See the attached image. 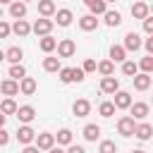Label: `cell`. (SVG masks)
<instances>
[{
  "instance_id": "4fadbf2b",
  "label": "cell",
  "mask_w": 153,
  "mask_h": 153,
  "mask_svg": "<svg viewBox=\"0 0 153 153\" xmlns=\"http://www.w3.org/2000/svg\"><path fill=\"white\" fill-rule=\"evenodd\" d=\"M72 112H74L76 117H86V115L91 112V103H88L86 98H79V100H74V105H72Z\"/></svg>"
},
{
  "instance_id": "3957f363",
  "label": "cell",
  "mask_w": 153,
  "mask_h": 153,
  "mask_svg": "<svg viewBox=\"0 0 153 153\" xmlns=\"http://www.w3.org/2000/svg\"><path fill=\"white\" fill-rule=\"evenodd\" d=\"M36 136H38V134H36L29 124H22V127L17 129V141L24 143V146H31V141H36Z\"/></svg>"
},
{
  "instance_id": "1f68e13d",
  "label": "cell",
  "mask_w": 153,
  "mask_h": 153,
  "mask_svg": "<svg viewBox=\"0 0 153 153\" xmlns=\"http://www.w3.org/2000/svg\"><path fill=\"white\" fill-rule=\"evenodd\" d=\"M55 136H57V146H72V131L69 129H60Z\"/></svg>"
},
{
  "instance_id": "484cf974",
  "label": "cell",
  "mask_w": 153,
  "mask_h": 153,
  "mask_svg": "<svg viewBox=\"0 0 153 153\" xmlns=\"http://www.w3.org/2000/svg\"><path fill=\"white\" fill-rule=\"evenodd\" d=\"M0 110H2V115H17L19 112V105L14 103V98H5L2 105H0Z\"/></svg>"
},
{
  "instance_id": "7402d4cb",
  "label": "cell",
  "mask_w": 153,
  "mask_h": 153,
  "mask_svg": "<svg viewBox=\"0 0 153 153\" xmlns=\"http://www.w3.org/2000/svg\"><path fill=\"white\" fill-rule=\"evenodd\" d=\"M110 60L112 62H127V48L124 45H112L110 48Z\"/></svg>"
},
{
  "instance_id": "60d3db41",
  "label": "cell",
  "mask_w": 153,
  "mask_h": 153,
  "mask_svg": "<svg viewBox=\"0 0 153 153\" xmlns=\"http://www.w3.org/2000/svg\"><path fill=\"white\" fill-rule=\"evenodd\" d=\"M84 74H86V72H84V67H74V81H76V84H79V81H84Z\"/></svg>"
},
{
  "instance_id": "d590c367",
  "label": "cell",
  "mask_w": 153,
  "mask_h": 153,
  "mask_svg": "<svg viewBox=\"0 0 153 153\" xmlns=\"http://www.w3.org/2000/svg\"><path fill=\"white\" fill-rule=\"evenodd\" d=\"M88 10H91V14H105V12H108V2H105V0H98V2H93Z\"/></svg>"
},
{
  "instance_id": "f1b7e54d",
  "label": "cell",
  "mask_w": 153,
  "mask_h": 153,
  "mask_svg": "<svg viewBox=\"0 0 153 153\" xmlns=\"http://www.w3.org/2000/svg\"><path fill=\"white\" fill-rule=\"evenodd\" d=\"M43 69L45 72H60L62 67H60V57H45L43 60Z\"/></svg>"
},
{
  "instance_id": "db71d44e",
  "label": "cell",
  "mask_w": 153,
  "mask_h": 153,
  "mask_svg": "<svg viewBox=\"0 0 153 153\" xmlns=\"http://www.w3.org/2000/svg\"><path fill=\"white\" fill-rule=\"evenodd\" d=\"M151 76H153V74H151Z\"/></svg>"
},
{
  "instance_id": "bcb514c9",
  "label": "cell",
  "mask_w": 153,
  "mask_h": 153,
  "mask_svg": "<svg viewBox=\"0 0 153 153\" xmlns=\"http://www.w3.org/2000/svg\"><path fill=\"white\" fill-rule=\"evenodd\" d=\"M48 153H65V151H62V148H60V146H55V148H50V151H48Z\"/></svg>"
},
{
  "instance_id": "74e56055",
  "label": "cell",
  "mask_w": 153,
  "mask_h": 153,
  "mask_svg": "<svg viewBox=\"0 0 153 153\" xmlns=\"http://www.w3.org/2000/svg\"><path fill=\"white\" fill-rule=\"evenodd\" d=\"M98 69V65H96V60L93 57H88L86 62H84V72H96Z\"/></svg>"
},
{
  "instance_id": "f546056e",
  "label": "cell",
  "mask_w": 153,
  "mask_h": 153,
  "mask_svg": "<svg viewBox=\"0 0 153 153\" xmlns=\"http://www.w3.org/2000/svg\"><path fill=\"white\" fill-rule=\"evenodd\" d=\"M98 72H100L103 76H112V72H115V62H112V60H103V62H98Z\"/></svg>"
},
{
  "instance_id": "5bb4252c",
  "label": "cell",
  "mask_w": 153,
  "mask_h": 153,
  "mask_svg": "<svg viewBox=\"0 0 153 153\" xmlns=\"http://www.w3.org/2000/svg\"><path fill=\"white\" fill-rule=\"evenodd\" d=\"M148 110H151L148 103H134V105L129 108V112H131L134 120H146V117H148Z\"/></svg>"
},
{
  "instance_id": "ba28073f",
  "label": "cell",
  "mask_w": 153,
  "mask_h": 153,
  "mask_svg": "<svg viewBox=\"0 0 153 153\" xmlns=\"http://www.w3.org/2000/svg\"><path fill=\"white\" fill-rule=\"evenodd\" d=\"M131 81H134V88H136V91H148L151 84H153V76L146 74V72H141V74H136Z\"/></svg>"
},
{
  "instance_id": "44dd1931",
  "label": "cell",
  "mask_w": 153,
  "mask_h": 153,
  "mask_svg": "<svg viewBox=\"0 0 153 153\" xmlns=\"http://www.w3.org/2000/svg\"><path fill=\"white\" fill-rule=\"evenodd\" d=\"M55 19H57V24H60V26H69V24H72V19H74V14H72V10L62 7V10H57Z\"/></svg>"
},
{
  "instance_id": "d4e9b609",
  "label": "cell",
  "mask_w": 153,
  "mask_h": 153,
  "mask_svg": "<svg viewBox=\"0 0 153 153\" xmlns=\"http://www.w3.org/2000/svg\"><path fill=\"white\" fill-rule=\"evenodd\" d=\"M38 48H41L43 53H53V50L57 48V41H55L53 36H43V38L38 41Z\"/></svg>"
},
{
  "instance_id": "8fae6325",
  "label": "cell",
  "mask_w": 153,
  "mask_h": 153,
  "mask_svg": "<svg viewBox=\"0 0 153 153\" xmlns=\"http://www.w3.org/2000/svg\"><path fill=\"white\" fill-rule=\"evenodd\" d=\"M100 91H103V93H112V96H115V93L120 91V81H117L115 76H103V79H100Z\"/></svg>"
},
{
  "instance_id": "52a82bcc",
  "label": "cell",
  "mask_w": 153,
  "mask_h": 153,
  "mask_svg": "<svg viewBox=\"0 0 153 153\" xmlns=\"http://www.w3.org/2000/svg\"><path fill=\"white\" fill-rule=\"evenodd\" d=\"M131 17L134 19H148L151 17V5H146V2H134L131 5Z\"/></svg>"
},
{
  "instance_id": "30bf717a",
  "label": "cell",
  "mask_w": 153,
  "mask_h": 153,
  "mask_svg": "<svg viewBox=\"0 0 153 153\" xmlns=\"http://www.w3.org/2000/svg\"><path fill=\"white\" fill-rule=\"evenodd\" d=\"M112 103L117 105V110H129V108L134 105V103H131V93H127V91H117Z\"/></svg>"
},
{
  "instance_id": "c3c4849f",
  "label": "cell",
  "mask_w": 153,
  "mask_h": 153,
  "mask_svg": "<svg viewBox=\"0 0 153 153\" xmlns=\"http://www.w3.org/2000/svg\"><path fill=\"white\" fill-rule=\"evenodd\" d=\"M0 2H5V5H12V2H14V0H0Z\"/></svg>"
},
{
  "instance_id": "8992f818",
  "label": "cell",
  "mask_w": 153,
  "mask_h": 153,
  "mask_svg": "<svg viewBox=\"0 0 153 153\" xmlns=\"http://www.w3.org/2000/svg\"><path fill=\"white\" fill-rule=\"evenodd\" d=\"M141 45H143V41H141V36H139L136 31H129V33L124 36V48H127V53H131V50L136 53Z\"/></svg>"
},
{
  "instance_id": "7a4b0ae2",
  "label": "cell",
  "mask_w": 153,
  "mask_h": 153,
  "mask_svg": "<svg viewBox=\"0 0 153 153\" xmlns=\"http://www.w3.org/2000/svg\"><path fill=\"white\" fill-rule=\"evenodd\" d=\"M53 19H48V17H41V19H36V24H33V33L36 36H50V31H53Z\"/></svg>"
},
{
  "instance_id": "836d02e7",
  "label": "cell",
  "mask_w": 153,
  "mask_h": 153,
  "mask_svg": "<svg viewBox=\"0 0 153 153\" xmlns=\"http://www.w3.org/2000/svg\"><path fill=\"white\" fill-rule=\"evenodd\" d=\"M60 81L62 84H72L74 81V67H62L60 69Z\"/></svg>"
},
{
  "instance_id": "5b68a950",
  "label": "cell",
  "mask_w": 153,
  "mask_h": 153,
  "mask_svg": "<svg viewBox=\"0 0 153 153\" xmlns=\"http://www.w3.org/2000/svg\"><path fill=\"white\" fill-rule=\"evenodd\" d=\"M76 53V43L72 41V38H62L60 43H57V55L60 57H72Z\"/></svg>"
},
{
  "instance_id": "603a6c76",
  "label": "cell",
  "mask_w": 153,
  "mask_h": 153,
  "mask_svg": "<svg viewBox=\"0 0 153 153\" xmlns=\"http://www.w3.org/2000/svg\"><path fill=\"white\" fill-rule=\"evenodd\" d=\"M19 84H22V93L24 96H33L36 93V79L33 76H24Z\"/></svg>"
},
{
  "instance_id": "4316f807",
  "label": "cell",
  "mask_w": 153,
  "mask_h": 153,
  "mask_svg": "<svg viewBox=\"0 0 153 153\" xmlns=\"http://www.w3.org/2000/svg\"><path fill=\"white\" fill-rule=\"evenodd\" d=\"M115 110H117V105H115L112 100H103V103L98 105V112H100V117H112V115H115Z\"/></svg>"
},
{
  "instance_id": "8d00e7d4",
  "label": "cell",
  "mask_w": 153,
  "mask_h": 153,
  "mask_svg": "<svg viewBox=\"0 0 153 153\" xmlns=\"http://www.w3.org/2000/svg\"><path fill=\"white\" fill-rule=\"evenodd\" d=\"M98 153H117V146H115V141H100V146H98Z\"/></svg>"
},
{
  "instance_id": "7bdbcfd3",
  "label": "cell",
  "mask_w": 153,
  "mask_h": 153,
  "mask_svg": "<svg viewBox=\"0 0 153 153\" xmlns=\"http://www.w3.org/2000/svg\"><path fill=\"white\" fill-rule=\"evenodd\" d=\"M67 153H86V151H84V146H76V143H72V146L67 148Z\"/></svg>"
},
{
  "instance_id": "2e32d148",
  "label": "cell",
  "mask_w": 153,
  "mask_h": 153,
  "mask_svg": "<svg viewBox=\"0 0 153 153\" xmlns=\"http://www.w3.org/2000/svg\"><path fill=\"white\" fill-rule=\"evenodd\" d=\"M10 17H14V22H17V19H24V17H26V2L14 0V2L10 5Z\"/></svg>"
},
{
  "instance_id": "cb8c5ba5",
  "label": "cell",
  "mask_w": 153,
  "mask_h": 153,
  "mask_svg": "<svg viewBox=\"0 0 153 153\" xmlns=\"http://www.w3.org/2000/svg\"><path fill=\"white\" fill-rule=\"evenodd\" d=\"M103 17H105V24H108V26H120V24H122V14H120L117 10H108Z\"/></svg>"
},
{
  "instance_id": "b9f144b4",
  "label": "cell",
  "mask_w": 153,
  "mask_h": 153,
  "mask_svg": "<svg viewBox=\"0 0 153 153\" xmlns=\"http://www.w3.org/2000/svg\"><path fill=\"white\" fill-rule=\"evenodd\" d=\"M143 48L148 50V55H153V36H148V38L143 41Z\"/></svg>"
},
{
  "instance_id": "f35d334b",
  "label": "cell",
  "mask_w": 153,
  "mask_h": 153,
  "mask_svg": "<svg viewBox=\"0 0 153 153\" xmlns=\"http://www.w3.org/2000/svg\"><path fill=\"white\" fill-rule=\"evenodd\" d=\"M143 31H146L148 36H153V14H151L148 19H143Z\"/></svg>"
},
{
  "instance_id": "f5cc1de1",
  "label": "cell",
  "mask_w": 153,
  "mask_h": 153,
  "mask_svg": "<svg viewBox=\"0 0 153 153\" xmlns=\"http://www.w3.org/2000/svg\"><path fill=\"white\" fill-rule=\"evenodd\" d=\"M22 2H29V0H22Z\"/></svg>"
},
{
  "instance_id": "681fc988",
  "label": "cell",
  "mask_w": 153,
  "mask_h": 153,
  "mask_svg": "<svg viewBox=\"0 0 153 153\" xmlns=\"http://www.w3.org/2000/svg\"><path fill=\"white\" fill-rule=\"evenodd\" d=\"M131 153H146V151H141V148H136V151H131Z\"/></svg>"
},
{
  "instance_id": "f907efd6",
  "label": "cell",
  "mask_w": 153,
  "mask_h": 153,
  "mask_svg": "<svg viewBox=\"0 0 153 153\" xmlns=\"http://www.w3.org/2000/svg\"><path fill=\"white\" fill-rule=\"evenodd\" d=\"M151 14H153V5H151Z\"/></svg>"
},
{
  "instance_id": "83f0119b",
  "label": "cell",
  "mask_w": 153,
  "mask_h": 153,
  "mask_svg": "<svg viewBox=\"0 0 153 153\" xmlns=\"http://www.w3.org/2000/svg\"><path fill=\"white\" fill-rule=\"evenodd\" d=\"M98 136H100V127L98 124H86L84 127V139L86 141H96Z\"/></svg>"
},
{
  "instance_id": "ac0fdd59",
  "label": "cell",
  "mask_w": 153,
  "mask_h": 153,
  "mask_svg": "<svg viewBox=\"0 0 153 153\" xmlns=\"http://www.w3.org/2000/svg\"><path fill=\"white\" fill-rule=\"evenodd\" d=\"M22 57H24V50H22L19 45H12V48H7V50H5V60H10L12 65H19V62H22Z\"/></svg>"
},
{
  "instance_id": "ab89813d",
  "label": "cell",
  "mask_w": 153,
  "mask_h": 153,
  "mask_svg": "<svg viewBox=\"0 0 153 153\" xmlns=\"http://www.w3.org/2000/svg\"><path fill=\"white\" fill-rule=\"evenodd\" d=\"M10 31H12V26H10L7 22H0V36H2V38H7V36H10Z\"/></svg>"
},
{
  "instance_id": "ffe728a7",
  "label": "cell",
  "mask_w": 153,
  "mask_h": 153,
  "mask_svg": "<svg viewBox=\"0 0 153 153\" xmlns=\"http://www.w3.org/2000/svg\"><path fill=\"white\" fill-rule=\"evenodd\" d=\"M136 139H141V141H148L151 136H153V127L148 124V122H141V124H136V134H134Z\"/></svg>"
},
{
  "instance_id": "277c9868",
  "label": "cell",
  "mask_w": 153,
  "mask_h": 153,
  "mask_svg": "<svg viewBox=\"0 0 153 153\" xmlns=\"http://www.w3.org/2000/svg\"><path fill=\"white\" fill-rule=\"evenodd\" d=\"M55 141H57V136L50 134V131H41V134L36 136V146H38L41 151H50V148H55Z\"/></svg>"
},
{
  "instance_id": "9c48e42d",
  "label": "cell",
  "mask_w": 153,
  "mask_h": 153,
  "mask_svg": "<svg viewBox=\"0 0 153 153\" xmlns=\"http://www.w3.org/2000/svg\"><path fill=\"white\" fill-rule=\"evenodd\" d=\"M0 88H2V93H5L7 98H12V96H17V93L22 91V84H19L17 79H5V81L0 84Z\"/></svg>"
},
{
  "instance_id": "f6af8a7d",
  "label": "cell",
  "mask_w": 153,
  "mask_h": 153,
  "mask_svg": "<svg viewBox=\"0 0 153 153\" xmlns=\"http://www.w3.org/2000/svg\"><path fill=\"white\" fill-rule=\"evenodd\" d=\"M22 153H41V148H38V146H24Z\"/></svg>"
},
{
  "instance_id": "e575fe53",
  "label": "cell",
  "mask_w": 153,
  "mask_h": 153,
  "mask_svg": "<svg viewBox=\"0 0 153 153\" xmlns=\"http://www.w3.org/2000/svg\"><path fill=\"white\" fill-rule=\"evenodd\" d=\"M139 69H141V72H146V74H153V55H146V57H141V62H139Z\"/></svg>"
},
{
  "instance_id": "6da1fadb",
  "label": "cell",
  "mask_w": 153,
  "mask_h": 153,
  "mask_svg": "<svg viewBox=\"0 0 153 153\" xmlns=\"http://www.w3.org/2000/svg\"><path fill=\"white\" fill-rule=\"evenodd\" d=\"M117 131H120L122 136H134V134H136V122H134V117H131V115L120 117V120H117Z\"/></svg>"
},
{
  "instance_id": "7dc6e473",
  "label": "cell",
  "mask_w": 153,
  "mask_h": 153,
  "mask_svg": "<svg viewBox=\"0 0 153 153\" xmlns=\"http://www.w3.org/2000/svg\"><path fill=\"white\" fill-rule=\"evenodd\" d=\"M84 2H86V7H91V5H93V2H98V0H84Z\"/></svg>"
},
{
  "instance_id": "e0dca14e",
  "label": "cell",
  "mask_w": 153,
  "mask_h": 153,
  "mask_svg": "<svg viewBox=\"0 0 153 153\" xmlns=\"http://www.w3.org/2000/svg\"><path fill=\"white\" fill-rule=\"evenodd\" d=\"M79 26H81V31H96V29H98L96 14H84V17L79 19Z\"/></svg>"
},
{
  "instance_id": "d6a6232c",
  "label": "cell",
  "mask_w": 153,
  "mask_h": 153,
  "mask_svg": "<svg viewBox=\"0 0 153 153\" xmlns=\"http://www.w3.org/2000/svg\"><path fill=\"white\" fill-rule=\"evenodd\" d=\"M26 76V69L22 67V65H12L10 67V79H17V81H22Z\"/></svg>"
},
{
  "instance_id": "7c38bea8",
  "label": "cell",
  "mask_w": 153,
  "mask_h": 153,
  "mask_svg": "<svg viewBox=\"0 0 153 153\" xmlns=\"http://www.w3.org/2000/svg\"><path fill=\"white\" fill-rule=\"evenodd\" d=\"M12 31H14V33H17L19 38H24V36H29V33L33 31V26H31V24H29L26 19H17V22L12 24Z\"/></svg>"
},
{
  "instance_id": "ee69618b",
  "label": "cell",
  "mask_w": 153,
  "mask_h": 153,
  "mask_svg": "<svg viewBox=\"0 0 153 153\" xmlns=\"http://www.w3.org/2000/svg\"><path fill=\"white\" fill-rule=\"evenodd\" d=\"M7 141H10V131H7V129H2V131H0V143L5 146Z\"/></svg>"
},
{
  "instance_id": "9a60e30c",
  "label": "cell",
  "mask_w": 153,
  "mask_h": 153,
  "mask_svg": "<svg viewBox=\"0 0 153 153\" xmlns=\"http://www.w3.org/2000/svg\"><path fill=\"white\" fill-rule=\"evenodd\" d=\"M38 14L41 17H53V14H57V7H55V2L53 0H38Z\"/></svg>"
},
{
  "instance_id": "816d5d0a",
  "label": "cell",
  "mask_w": 153,
  "mask_h": 153,
  "mask_svg": "<svg viewBox=\"0 0 153 153\" xmlns=\"http://www.w3.org/2000/svg\"><path fill=\"white\" fill-rule=\"evenodd\" d=\"M105 2H115V0H105Z\"/></svg>"
},
{
  "instance_id": "4dcf8cb0",
  "label": "cell",
  "mask_w": 153,
  "mask_h": 153,
  "mask_svg": "<svg viewBox=\"0 0 153 153\" xmlns=\"http://www.w3.org/2000/svg\"><path fill=\"white\" fill-rule=\"evenodd\" d=\"M122 74H127V76H136L139 74V65L136 62H131V60H127V62H122Z\"/></svg>"
},
{
  "instance_id": "d6986e66",
  "label": "cell",
  "mask_w": 153,
  "mask_h": 153,
  "mask_svg": "<svg viewBox=\"0 0 153 153\" xmlns=\"http://www.w3.org/2000/svg\"><path fill=\"white\" fill-rule=\"evenodd\" d=\"M17 117H19V122L29 124V122L36 117V110H33V105H22V108H19V112H17Z\"/></svg>"
}]
</instances>
